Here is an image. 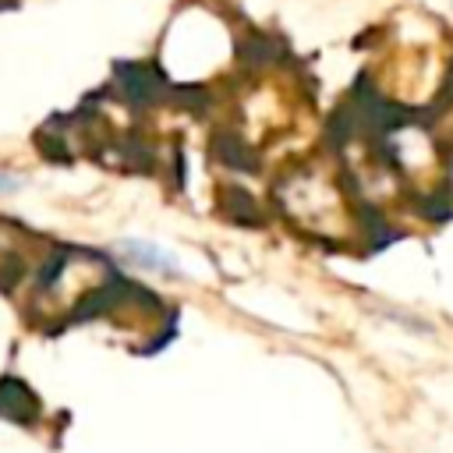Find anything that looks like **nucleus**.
Instances as JSON below:
<instances>
[{"mask_svg":"<svg viewBox=\"0 0 453 453\" xmlns=\"http://www.w3.org/2000/svg\"><path fill=\"white\" fill-rule=\"evenodd\" d=\"M113 251H117V258L124 265H131L138 273H149V276H180V262L166 248H159L152 241H120Z\"/></svg>","mask_w":453,"mask_h":453,"instance_id":"1","label":"nucleus"},{"mask_svg":"<svg viewBox=\"0 0 453 453\" xmlns=\"http://www.w3.org/2000/svg\"><path fill=\"white\" fill-rule=\"evenodd\" d=\"M21 188V180L14 177V173H0V195H7V191H18Z\"/></svg>","mask_w":453,"mask_h":453,"instance_id":"2","label":"nucleus"}]
</instances>
